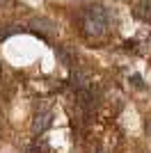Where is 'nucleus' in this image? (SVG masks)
<instances>
[{
	"label": "nucleus",
	"instance_id": "nucleus-2",
	"mask_svg": "<svg viewBox=\"0 0 151 153\" xmlns=\"http://www.w3.org/2000/svg\"><path fill=\"white\" fill-rule=\"evenodd\" d=\"M30 25H32V30L37 32L39 37H44V39H50L57 32V25L53 23V21H48V19H34Z\"/></svg>",
	"mask_w": 151,
	"mask_h": 153
},
{
	"label": "nucleus",
	"instance_id": "nucleus-7",
	"mask_svg": "<svg viewBox=\"0 0 151 153\" xmlns=\"http://www.w3.org/2000/svg\"><path fill=\"white\" fill-rule=\"evenodd\" d=\"M147 135H149V140H151V119L147 121Z\"/></svg>",
	"mask_w": 151,
	"mask_h": 153
},
{
	"label": "nucleus",
	"instance_id": "nucleus-1",
	"mask_svg": "<svg viewBox=\"0 0 151 153\" xmlns=\"http://www.w3.org/2000/svg\"><path fill=\"white\" fill-rule=\"evenodd\" d=\"M110 27V14L103 5H89L80 12V32L82 37L94 41L101 39Z\"/></svg>",
	"mask_w": 151,
	"mask_h": 153
},
{
	"label": "nucleus",
	"instance_id": "nucleus-10",
	"mask_svg": "<svg viewBox=\"0 0 151 153\" xmlns=\"http://www.w3.org/2000/svg\"><path fill=\"white\" fill-rule=\"evenodd\" d=\"M0 73H2V71H0Z\"/></svg>",
	"mask_w": 151,
	"mask_h": 153
},
{
	"label": "nucleus",
	"instance_id": "nucleus-9",
	"mask_svg": "<svg viewBox=\"0 0 151 153\" xmlns=\"http://www.w3.org/2000/svg\"><path fill=\"white\" fill-rule=\"evenodd\" d=\"M0 133H2V126H0Z\"/></svg>",
	"mask_w": 151,
	"mask_h": 153
},
{
	"label": "nucleus",
	"instance_id": "nucleus-5",
	"mask_svg": "<svg viewBox=\"0 0 151 153\" xmlns=\"http://www.w3.org/2000/svg\"><path fill=\"white\" fill-rule=\"evenodd\" d=\"M57 55H60L62 64H67V66L76 62V51L71 48V46H57Z\"/></svg>",
	"mask_w": 151,
	"mask_h": 153
},
{
	"label": "nucleus",
	"instance_id": "nucleus-3",
	"mask_svg": "<svg viewBox=\"0 0 151 153\" xmlns=\"http://www.w3.org/2000/svg\"><path fill=\"white\" fill-rule=\"evenodd\" d=\"M53 123V112H48V110H41V112H37L34 114V119H32V133H44L46 128Z\"/></svg>",
	"mask_w": 151,
	"mask_h": 153
},
{
	"label": "nucleus",
	"instance_id": "nucleus-6",
	"mask_svg": "<svg viewBox=\"0 0 151 153\" xmlns=\"http://www.w3.org/2000/svg\"><path fill=\"white\" fill-rule=\"evenodd\" d=\"M131 82L138 87V89H144V82H142V78L140 76H131Z\"/></svg>",
	"mask_w": 151,
	"mask_h": 153
},
{
	"label": "nucleus",
	"instance_id": "nucleus-8",
	"mask_svg": "<svg viewBox=\"0 0 151 153\" xmlns=\"http://www.w3.org/2000/svg\"><path fill=\"white\" fill-rule=\"evenodd\" d=\"M69 2H80V0H69Z\"/></svg>",
	"mask_w": 151,
	"mask_h": 153
},
{
	"label": "nucleus",
	"instance_id": "nucleus-4",
	"mask_svg": "<svg viewBox=\"0 0 151 153\" xmlns=\"http://www.w3.org/2000/svg\"><path fill=\"white\" fill-rule=\"evenodd\" d=\"M135 16L144 23H151V0H140L135 7Z\"/></svg>",
	"mask_w": 151,
	"mask_h": 153
}]
</instances>
